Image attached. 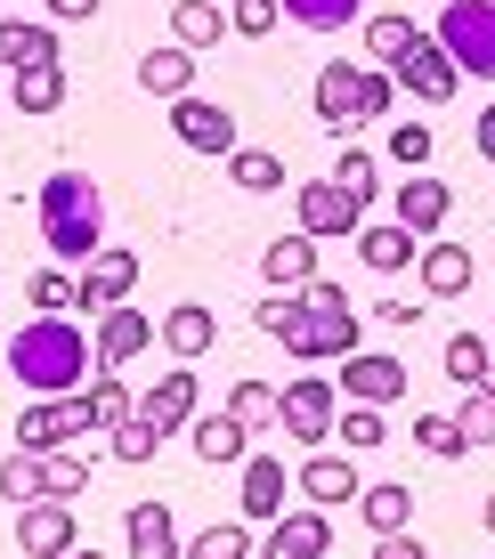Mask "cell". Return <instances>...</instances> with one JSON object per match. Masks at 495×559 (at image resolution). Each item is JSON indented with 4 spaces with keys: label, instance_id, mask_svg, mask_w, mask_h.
Segmentation results:
<instances>
[{
    "label": "cell",
    "instance_id": "1",
    "mask_svg": "<svg viewBox=\"0 0 495 559\" xmlns=\"http://www.w3.org/2000/svg\"><path fill=\"white\" fill-rule=\"evenodd\" d=\"M252 324H260L269 341H284L300 365H326V357L341 365V357L357 349V308H350V293L326 284V276H317V284H276V293L252 308Z\"/></svg>",
    "mask_w": 495,
    "mask_h": 559
},
{
    "label": "cell",
    "instance_id": "2",
    "mask_svg": "<svg viewBox=\"0 0 495 559\" xmlns=\"http://www.w3.org/2000/svg\"><path fill=\"white\" fill-rule=\"evenodd\" d=\"M9 373L25 381V397H73V390L90 381V341H82V324L33 317L25 333L9 341Z\"/></svg>",
    "mask_w": 495,
    "mask_h": 559
},
{
    "label": "cell",
    "instance_id": "3",
    "mask_svg": "<svg viewBox=\"0 0 495 559\" xmlns=\"http://www.w3.org/2000/svg\"><path fill=\"white\" fill-rule=\"evenodd\" d=\"M42 243L57 260H98L106 243V195L82 179V170H57V179H42Z\"/></svg>",
    "mask_w": 495,
    "mask_h": 559
},
{
    "label": "cell",
    "instance_id": "4",
    "mask_svg": "<svg viewBox=\"0 0 495 559\" xmlns=\"http://www.w3.org/2000/svg\"><path fill=\"white\" fill-rule=\"evenodd\" d=\"M431 33L455 49L463 82H495V0H447Z\"/></svg>",
    "mask_w": 495,
    "mask_h": 559
},
{
    "label": "cell",
    "instance_id": "5",
    "mask_svg": "<svg viewBox=\"0 0 495 559\" xmlns=\"http://www.w3.org/2000/svg\"><path fill=\"white\" fill-rule=\"evenodd\" d=\"M66 438H106V421L90 414V397L82 390H73V397H25V414H16V447L49 454V447H66Z\"/></svg>",
    "mask_w": 495,
    "mask_h": 559
},
{
    "label": "cell",
    "instance_id": "6",
    "mask_svg": "<svg viewBox=\"0 0 495 559\" xmlns=\"http://www.w3.org/2000/svg\"><path fill=\"white\" fill-rule=\"evenodd\" d=\"M390 73H398V90H414L423 106H447L455 90H463V66H455V49L439 41V33H423V41H414L406 57H398Z\"/></svg>",
    "mask_w": 495,
    "mask_h": 559
},
{
    "label": "cell",
    "instance_id": "7",
    "mask_svg": "<svg viewBox=\"0 0 495 559\" xmlns=\"http://www.w3.org/2000/svg\"><path fill=\"white\" fill-rule=\"evenodd\" d=\"M82 544V527H73L66 495H33V503H16V551L25 559H57Z\"/></svg>",
    "mask_w": 495,
    "mask_h": 559
},
{
    "label": "cell",
    "instance_id": "8",
    "mask_svg": "<svg viewBox=\"0 0 495 559\" xmlns=\"http://www.w3.org/2000/svg\"><path fill=\"white\" fill-rule=\"evenodd\" d=\"M333 414H341V406H333V381H326V373H300L293 390L276 397V421H284V430L300 438V447H317V438H333Z\"/></svg>",
    "mask_w": 495,
    "mask_h": 559
},
{
    "label": "cell",
    "instance_id": "9",
    "mask_svg": "<svg viewBox=\"0 0 495 559\" xmlns=\"http://www.w3.org/2000/svg\"><path fill=\"white\" fill-rule=\"evenodd\" d=\"M170 130H179V146H196V154H236V114H227L220 98H170Z\"/></svg>",
    "mask_w": 495,
    "mask_h": 559
},
{
    "label": "cell",
    "instance_id": "10",
    "mask_svg": "<svg viewBox=\"0 0 495 559\" xmlns=\"http://www.w3.org/2000/svg\"><path fill=\"white\" fill-rule=\"evenodd\" d=\"M357 219H366V203H357L341 179H309L300 187V227H309L317 243L326 236H357Z\"/></svg>",
    "mask_w": 495,
    "mask_h": 559
},
{
    "label": "cell",
    "instance_id": "11",
    "mask_svg": "<svg viewBox=\"0 0 495 559\" xmlns=\"http://www.w3.org/2000/svg\"><path fill=\"white\" fill-rule=\"evenodd\" d=\"M260 551L269 559H326L333 551V527H326V511H276L269 519V535H260Z\"/></svg>",
    "mask_w": 495,
    "mask_h": 559
},
{
    "label": "cell",
    "instance_id": "12",
    "mask_svg": "<svg viewBox=\"0 0 495 559\" xmlns=\"http://www.w3.org/2000/svg\"><path fill=\"white\" fill-rule=\"evenodd\" d=\"M341 390L366 397V406H390V397H406V365L382 357V349H350L341 357Z\"/></svg>",
    "mask_w": 495,
    "mask_h": 559
},
{
    "label": "cell",
    "instance_id": "13",
    "mask_svg": "<svg viewBox=\"0 0 495 559\" xmlns=\"http://www.w3.org/2000/svg\"><path fill=\"white\" fill-rule=\"evenodd\" d=\"M284 495H293V471H284L276 454H244V503H236V511L252 519V527H269L276 511H293Z\"/></svg>",
    "mask_w": 495,
    "mask_h": 559
},
{
    "label": "cell",
    "instance_id": "14",
    "mask_svg": "<svg viewBox=\"0 0 495 559\" xmlns=\"http://www.w3.org/2000/svg\"><path fill=\"white\" fill-rule=\"evenodd\" d=\"M130 284H139V252H122V243H98V260H82V308L130 300Z\"/></svg>",
    "mask_w": 495,
    "mask_h": 559
},
{
    "label": "cell",
    "instance_id": "15",
    "mask_svg": "<svg viewBox=\"0 0 495 559\" xmlns=\"http://www.w3.org/2000/svg\"><path fill=\"white\" fill-rule=\"evenodd\" d=\"M423 243H431V236H414L406 219H390V227H357V260H366L374 276H398V267H414V260H423Z\"/></svg>",
    "mask_w": 495,
    "mask_h": 559
},
{
    "label": "cell",
    "instance_id": "16",
    "mask_svg": "<svg viewBox=\"0 0 495 559\" xmlns=\"http://www.w3.org/2000/svg\"><path fill=\"white\" fill-rule=\"evenodd\" d=\"M146 341H155V324H146L139 308H122V300H114V308H98V373L130 365V357L146 349Z\"/></svg>",
    "mask_w": 495,
    "mask_h": 559
},
{
    "label": "cell",
    "instance_id": "17",
    "mask_svg": "<svg viewBox=\"0 0 495 559\" xmlns=\"http://www.w3.org/2000/svg\"><path fill=\"white\" fill-rule=\"evenodd\" d=\"M212 341H220V317H212L203 300H179V308H163V349L179 357V365H196L203 349H212Z\"/></svg>",
    "mask_w": 495,
    "mask_h": 559
},
{
    "label": "cell",
    "instance_id": "18",
    "mask_svg": "<svg viewBox=\"0 0 495 559\" xmlns=\"http://www.w3.org/2000/svg\"><path fill=\"white\" fill-rule=\"evenodd\" d=\"M139 90H146V98H187V90H196V49H187V41L146 49L139 57Z\"/></svg>",
    "mask_w": 495,
    "mask_h": 559
},
{
    "label": "cell",
    "instance_id": "19",
    "mask_svg": "<svg viewBox=\"0 0 495 559\" xmlns=\"http://www.w3.org/2000/svg\"><path fill=\"white\" fill-rule=\"evenodd\" d=\"M447 211H455V195H447V179H398V219L414 227V236H439L447 227Z\"/></svg>",
    "mask_w": 495,
    "mask_h": 559
},
{
    "label": "cell",
    "instance_id": "20",
    "mask_svg": "<svg viewBox=\"0 0 495 559\" xmlns=\"http://www.w3.org/2000/svg\"><path fill=\"white\" fill-rule=\"evenodd\" d=\"M122 544L139 559H170L179 551V527H170V503H130L122 511Z\"/></svg>",
    "mask_w": 495,
    "mask_h": 559
},
{
    "label": "cell",
    "instance_id": "21",
    "mask_svg": "<svg viewBox=\"0 0 495 559\" xmlns=\"http://www.w3.org/2000/svg\"><path fill=\"white\" fill-rule=\"evenodd\" d=\"M471 276H480V267H471L463 243H423V293L431 300H463Z\"/></svg>",
    "mask_w": 495,
    "mask_h": 559
},
{
    "label": "cell",
    "instance_id": "22",
    "mask_svg": "<svg viewBox=\"0 0 495 559\" xmlns=\"http://www.w3.org/2000/svg\"><path fill=\"white\" fill-rule=\"evenodd\" d=\"M0 66L25 73V66H57V33L25 25V16H0Z\"/></svg>",
    "mask_w": 495,
    "mask_h": 559
},
{
    "label": "cell",
    "instance_id": "23",
    "mask_svg": "<svg viewBox=\"0 0 495 559\" xmlns=\"http://www.w3.org/2000/svg\"><path fill=\"white\" fill-rule=\"evenodd\" d=\"M187 430H196L203 462H244V447H252V421H244V414H196Z\"/></svg>",
    "mask_w": 495,
    "mask_h": 559
},
{
    "label": "cell",
    "instance_id": "24",
    "mask_svg": "<svg viewBox=\"0 0 495 559\" xmlns=\"http://www.w3.org/2000/svg\"><path fill=\"white\" fill-rule=\"evenodd\" d=\"M227 9L220 0H179V9H170V41H187V49H220L227 41Z\"/></svg>",
    "mask_w": 495,
    "mask_h": 559
},
{
    "label": "cell",
    "instance_id": "25",
    "mask_svg": "<svg viewBox=\"0 0 495 559\" xmlns=\"http://www.w3.org/2000/svg\"><path fill=\"white\" fill-rule=\"evenodd\" d=\"M357 73H366V66H350V57H333V66L317 73V122H326V130H350V106H357Z\"/></svg>",
    "mask_w": 495,
    "mask_h": 559
},
{
    "label": "cell",
    "instance_id": "26",
    "mask_svg": "<svg viewBox=\"0 0 495 559\" xmlns=\"http://www.w3.org/2000/svg\"><path fill=\"white\" fill-rule=\"evenodd\" d=\"M139 414L163 421V430H187V421H196V373H163L155 390L139 397Z\"/></svg>",
    "mask_w": 495,
    "mask_h": 559
},
{
    "label": "cell",
    "instance_id": "27",
    "mask_svg": "<svg viewBox=\"0 0 495 559\" xmlns=\"http://www.w3.org/2000/svg\"><path fill=\"white\" fill-rule=\"evenodd\" d=\"M9 106H16V114H57V106H66V66H25V73H9Z\"/></svg>",
    "mask_w": 495,
    "mask_h": 559
},
{
    "label": "cell",
    "instance_id": "28",
    "mask_svg": "<svg viewBox=\"0 0 495 559\" xmlns=\"http://www.w3.org/2000/svg\"><path fill=\"white\" fill-rule=\"evenodd\" d=\"M300 495H309V503H350V495H357V462L309 454V462H300Z\"/></svg>",
    "mask_w": 495,
    "mask_h": 559
},
{
    "label": "cell",
    "instance_id": "29",
    "mask_svg": "<svg viewBox=\"0 0 495 559\" xmlns=\"http://www.w3.org/2000/svg\"><path fill=\"white\" fill-rule=\"evenodd\" d=\"M260 267H269V284H317V236L309 227H300V236H276Z\"/></svg>",
    "mask_w": 495,
    "mask_h": 559
},
{
    "label": "cell",
    "instance_id": "30",
    "mask_svg": "<svg viewBox=\"0 0 495 559\" xmlns=\"http://www.w3.org/2000/svg\"><path fill=\"white\" fill-rule=\"evenodd\" d=\"M163 421H146V414H122V421H114V430H106V447H114V462H155L163 454Z\"/></svg>",
    "mask_w": 495,
    "mask_h": 559
},
{
    "label": "cell",
    "instance_id": "31",
    "mask_svg": "<svg viewBox=\"0 0 495 559\" xmlns=\"http://www.w3.org/2000/svg\"><path fill=\"white\" fill-rule=\"evenodd\" d=\"M227 179H236L244 195H276V187H284V163H276L269 146H236V154H227Z\"/></svg>",
    "mask_w": 495,
    "mask_h": 559
},
{
    "label": "cell",
    "instance_id": "32",
    "mask_svg": "<svg viewBox=\"0 0 495 559\" xmlns=\"http://www.w3.org/2000/svg\"><path fill=\"white\" fill-rule=\"evenodd\" d=\"M414 41H423V25H414V16H366V57H374V66H398Z\"/></svg>",
    "mask_w": 495,
    "mask_h": 559
},
{
    "label": "cell",
    "instance_id": "33",
    "mask_svg": "<svg viewBox=\"0 0 495 559\" xmlns=\"http://www.w3.org/2000/svg\"><path fill=\"white\" fill-rule=\"evenodd\" d=\"M414 447H423V454H439V462H463L471 454V438H463V421H455V414H414Z\"/></svg>",
    "mask_w": 495,
    "mask_h": 559
},
{
    "label": "cell",
    "instance_id": "34",
    "mask_svg": "<svg viewBox=\"0 0 495 559\" xmlns=\"http://www.w3.org/2000/svg\"><path fill=\"white\" fill-rule=\"evenodd\" d=\"M357 511H366V527H374V535H390V527H406L414 495L398 487V478H382V487H366V495H357Z\"/></svg>",
    "mask_w": 495,
    "mask_h": 559
},
{
    "label": "cell",
    "instance_id": "35",
    "mask_svg": "<svg viewBox=\"0 0 495 559\" xmlns=\"http://www.w3.org/2000/svg\"><path fill=\"white\" fill-rule=\"evenodd\" d=\"M439 365H447V381H463V390H480L495 357H487V341H480V333H447V357H439Z\"/></svg>",
    "mask_w": 495,
    "mask_h": 559
},
{
    "label": "cell",
    "instance_id": "36",
    "mask_svg": "<svg viewBox=\"0 0 495 559\" xmlns=\"http://www.w3.org/2000/svg\"><path fill=\"white\" fill-rule=\"evenodd\" d=\"M390 106H398V73H390V66H366V73H357V106H350V122H382Z\"/></svg>",
    "mask_w": 495,
    "mask_h": 559
},
{
    "label": "cell",
    "instance_id": "37",
    "mask_svg": "<svg viewBox=\"0 0 495 559\" xmlns=\"http://www.w3.org/2000/svg\"><path fill=\"white\" fill-rule=\"evenodd\" d=\"M333 438H341V447H357V454H366V447H382V406L350 397V406L333 414Z\"/></svg>",
    "mask_w": 495,
    "mask_h": 559
},
{
    "label": "cell",
    "instance_id": "38",
    "mask_svg": "<svg viewBox=\"0 0 495 559\" xmlns=\"http://www.w3.org/2000/svg\"><path fill=\"white\" fill-rule=\"evenodd\" d=\"M82 487H90V462L66 454V447H49V454H42V495H66V503H73Z\"/></svg>",
    "mask_w": 495,
    "mask_h": 559
},
{
    "label": "cell",
    "instance_id": "39",
    "mask_svg": "<svg viewBox=\"0 0 495 559\" xmlns=\"http://www.w3.org/2000/svg\"><path fill=\"white\" fill-rule=\"evenodd\" d=\"M333 179H341V187H350V195H357V203H374V195H382V163H374V154H366V146H341V163H333Z\"/></svg>",
    "mask_w": 495,
    "mask_h": 559
},
{
    "label": "cell",
    "instance_id": "40",
    "mask_svg": "<svg viewBox=\"0 0 495 559\" xmlns=\"http://www.w3.org/2000/svg\"><path fill=\"white\" fill-rule=\"evenodd\" d=\"M227 25H236L244 41H269L284 25V0H227Z\"/></svg>",
    "mask_w": 495,
    "mask_h": 559
},
{
    "label": "cell",
    "instance_id": "41",
    "mask_svg": "<svg viewBox=\"0 0 495 559\" xmlns=\"http://www.w3.org/2000/svg\"><path fill=\"white\" fill-rule=\"evenodd\" d=\"M0 495H9V503H33V495H42V454L33 447H16L0 462Z\"/></svg>",
    "mask_w": 495,
    "mask_h": 559
},
{
    "label": "cell",
    "instance_id": "42",
    "mask_svg": "<svg viewBox=\"0 0 495 559\" xmlns=\"http://www.w3.org/2000/svg\"><path fill=\"white\" fill-rule=\"evenodd\" d=\"M284 16L293 25H309V33H341L357 16V0H284Z\"/></svg>",
    "mask_w": 495,
    "mask_h": 559
},
{
    "label": "cell",
    "instance_id": "43",
    "mask_svg": "<svg viewBox=\"0 0 495 559\" xmlns=\"http://www.w3.org/2000/svg\"><path fill=\"white\" fill-rule=\"evenodd\" d=\"M431 146H439V139H431V122H398L390 130V163L398 170H431Z\"/></svg>",
    "mask_w": 495,
    "mask_h": 559
},
{
    "label": "cell",
    "instance_id": "44",
    "mask_svg": "<svg viewBox=\"0 0 495 559\" xmlns=\"http://www.w3.org/2000/svg\"><path fill=\"white\" fill-rule=\"evenodd\" d=\"M82 397H90V414H98L106 430H114V421H122V414H139V406H130V390H122V381H114V373H98V381H82Z\"/></svg>",
    "mask_w": 495,
    "mask_h": 559
},
{
    "label": "cell",
    "instance_id": "45",
    "mask_svg": "<svg viewBox=\"0 0 495 559\" xmlns=\"http://www.w3.org/2000/svg\"><path fill=\"white\" fill-rule=\"evenodd\" d=\"M455 421H463L471 447H495V390H463V414Z\"/></svg>",
    "mask_w": 495,
    "mask_h": 559
},
{
    "label": "cell",
    "instance_id": "46",
    "mask_svg": "<svg viewBox=\"0 0 495 559\" xmlns=\"http://www.w3.org/2000/svg\"><path fill=\"white\" fill-rule=\"evenodd\" d=\"M227 414H244L260 430V421H276V390L269 381H236V390H227Z\"/></svg>",
    "mask_w": 495,
    "mask_h": 559
},
{
    "label": "cell",
    "instance_id": "47",
    "mask_svg": "<svg viewBox=\"0 0 495 559\" xmlns=\"http://www.w3.org/2000/svg\"><path fill=\"white\" fill-rule=\"evenodd\" d=\"M33 308H82V284H73L66 267H42V276H33Z\"/></svg>",
    "mask_w": 495,
    "mask_h": 559
},
{
    "label": "cell",
    "instance_id": "48",
    "mask_svg": "<svg viewBox=\"0 0 495 559\" xmlns=\"http://www.w3.org/2000/svg\"><path fill=\"white\" fill-rule=\"evenodd\" d=\"M187 551H196V559H244V551H252V535H244V527H203Z\"/></svg>",
    "mask_w": 495,
    "mask_h": 559
},
{
    "label": "cell",
    "instance_id": "49",
    "mask_svg": "<svg viewBox=\"0 0 495 559\" xmlns=\"http://www.w3.org/2000/svg\"><path fill=\"white\" fill-rule=\"evenodd\" d=\"M374 317H382V324H423V308H414V300H374Z\"/></svg>",
    "mask_w": 495,
    "mask_h": 559
},
{
    "label": "cell",
    "instance_id": "50",
    "mask_svg": "<svg viewBox=\"0 0 495 559\" xmlns=\"http://www.w3.org/2000/svg\"><path fill=\"white\" fill-rule=\"evenodd\" d=\"M471 146H480L487 163H495V98H487V114H480V122H471Z\"/></svg>",
    "mask_w": 495,
    "mask_h": 559
},
{
    "label": "cell",
    "instance_id": "51",
    "mask_svg": "<svg viewBox=\"0 0 495 559\" xmlns=\"http://www.w3.org/2000/svg\"><path fill=\"white\" fill-rule=\"evenodd\" d=\"M49 16H57V25H73V16H98V0H49Z\"/></svg>",
    "mask_w": 495,
    "mask_h": 559
},
{
    "label": "cell",
    "instance_id": "52",
    "mask_svg": "<svg viewBox=\"0 0 495 559\" xmlns=\"http://www.w3.org/2000/svg\"><path fill=\"white\" fill-rule=\"evenodd\" d=\"M487 535H495V495H487Z\"/></svg>",
    "mask_w": 495,
    "mask_h": 559
},
{
    "label": "cell",
    "instance_id": "53",
    "mask_svg": "<svg viewBox=\"0 0 495 559\" xmlns=\"http://www.w3.org/2000/svg\"><path fill=\"white\" fill-rule=\"evenodd\" d=\"M0 98H9V66H0Z\"/></svg>",
    "mask_w": 495,
    "mask_h": 559
},
{
    "label": "cell",
    "instance_id": "54",
    "mask_svg": "<svg viewBox=\"0 0 495 559\" xmlns=\"http://www.w3.org/2000/svg\"><path fill=\"white\" fill-rule=\"evenodd\" d=\"M480 390H495V365H487V381H480Z\"/></svg>",
    "mask_w": 495,
    "mask_h": 559
}]
</instances>
